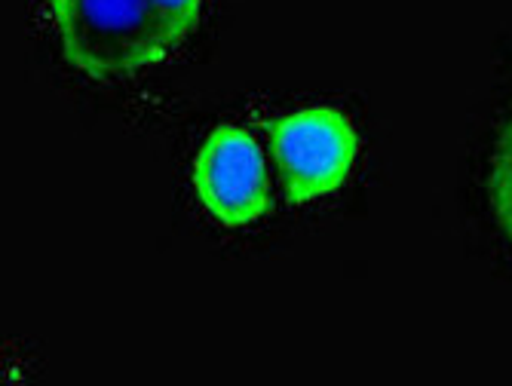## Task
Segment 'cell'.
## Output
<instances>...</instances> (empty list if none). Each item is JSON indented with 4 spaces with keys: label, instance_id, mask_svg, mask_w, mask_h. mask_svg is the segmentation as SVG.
Returning a JSON list of instances; mask_svg holds the SVG:
<instances>
[{
    "label": "cell",
    "instance_id": "6da1fadb",
    "mask_svg": "<svg viewBox=\"0 0 512 386\" xmlns=\"http://www.w3.org/2000/svg\"><path fill=\"white\" fill-rule=\"evenodd\" d=\"M203 0H50L71 68L92 80L142 74L191 37Z\"/></svg>",
    "mask_w": 512,
    "mask_h": 386
},
{
    "label": "cell",
    "instance_id": "277c9868",
    "mask_svg": "<svg viewBox=\"0 0 512 386\" xmlns=\"http://www.w3.org/2000/svg\"><path fill=\"white\" fill-rule=\"evenodd\" d=\"M488 200L497 227L512 246V111L497 135L491 166H488Z\"/></svg>",
    "mask_w": 512,
    "mask_h": 386
},
{
    "label": "cell",
    "instance_id": "7a4b0ae2",
    "mask_svg": "<svg viewBox=\"0 0 512 386\" xmlns=\"http://www.w3.org/2000/svg\"><path fill=\"white\" fill-rule=\"evenodd\" d=\"M270 154L286 200L301 206L344 187L359 154V135L338 108H304L273 126Z\"/></svg>",
    "mask_w": 512,
    "mask_h": 386
},
{
    "label": "cell",
    "instance_id": "3957f363",
    "mask_svg": "<svg viewBox=\"0 0 512 386\" xmlns=\"http://www.w3.org/2000/svg\"><path fill=\"white\" fill-rule=\"evenodd\" d=\"M194 187L224 227H249L270 209V175L261 144L237 126H218L197 154Z\"/></svg>",
    "mask_w": 512,
    "mask_h": 386
}]
</instances>
